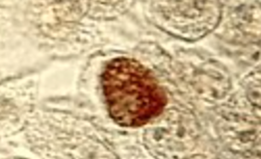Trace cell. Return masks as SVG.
<instances>
[{"mask_svg":"<svg viewBox=\"0 0 261 159\" xmlns=\"http://www.w3.org/2000/svg\"><path fill=\"white\" fill-rule=\"evenodd\" d=\"M103 96L112 119L123 127H140L159 117L167 95L158 79L140 62L119 58L101 76Z\"/></svg>","mask_w":261,"mask_h":159,"instance_id":"1","label":"cell"}]
</instances>
